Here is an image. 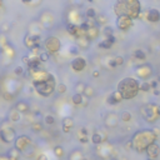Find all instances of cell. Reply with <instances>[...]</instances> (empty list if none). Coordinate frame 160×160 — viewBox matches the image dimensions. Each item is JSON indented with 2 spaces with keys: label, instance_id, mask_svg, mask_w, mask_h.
<instances>
[{
  "label": "cell",
  "instance_id": "6da1fadb",
  "mask_svg": "<svg viewBox=\"0 0 160 160\" xmlns=\"http://www.w3.org/2000/svg\"><path fill=\"white\" fill-rule=\"evenodd\" d=\"M29 74L33 80V87L39 95L44 98L50 96L56 89L58 85L55 83L54 75L51 73H48L43 68L36 69V70H29Z\"/></svg>",
  "mask_w": 160,
  "mask_h": 160
},
{
  "label": "cell",
  "instance_id": "7a4b0ae2",
  "mask_svg": "<svg viewBox=\"0 0 160 160\" xmlns=\"http://www.w3.org/2000/svg\"><path fill=\"white\" fill-rule=\"evenodd\" d=\"M114 12L118 16H128L134 19L141 15V4L139 0H116L114 4Z\"/></svg>",
  "mask_w": 160,
  "mask_h": 160
},
{
  "label": "cell",
  "instance_id": "3957f363",
  "mask_svg": "<svg viewBox=\"0 0 160 160\" xmlns=\"http://www.w3.org/2000/svg\"><path fill=\"white\" fill-rule=\"evenodd\" d=\"M116 90L120 93L123 99L130 100V99H134L139 94L140 84L134 78H124L118 83V89Z\"/></svg>",
  "mask_w": 160,
  "mask_h": 160
},
{
  "label": "cell",
  "instance_id": "277c9868",
  "mask_svg": "<svg viewBox=\"0 0 160 160\" xmlns=\"http://www.w3.org/2000/svg\"><path fill=\"white\" fill-rule=\"evenodd\" d=\"M156 134L153 130H141L133 136V148L138 153L146 151L148 146L156 141Z\"/></svg>",
  "mask_w": 160,
  "mask_h": 160
},
{
  "label": "cell",
  "instance_id": "5b68a950",
  "mask_svg": "<svg viewBox=\"0 0 160 160\" xmlns=\"http://www.w3.org/2000/svg\"><path fill=\"white\" fill-rule=\"evenodd\" d=\"M141 114H143V116L145 118V120L148 123H154L159 118L158 105L156 104H146V105H144L141 108Z\"/></svg>",
  "mask_w": 160,
  "mask_h": 160
},
{
  "label": "cell",
  "instance_id": "8992f818",
  "mask_svg": "<svg viewBox=\"0 0 160 160\" xmlns=\"http://www.w3.org/2000/svg\"><path fill=\"white\" fill-rule=\"evenodd\" d=\"M44 48H45V51H48L50 55H53L60 50L61 43L56 36H49V38H46V40L44 43Z\"/></svg>",
  "mask_w": 160,
  "mask_h": 160
},
{
  "label": "cell",
  "instance_id": "52a82bcc",
  "mask_svg": "<svg viewBox=\"0 0 160 160\" xmlns=\"http://www.w3.org/2000/svg\"><path fill=\"white\" fill-rule=\"evenodd\" d=\"M24 45L30 50L40 48V35H33L30 33L26 34L24 38Z\"/></svg>",
  "mask_w": 160,
  "mask_h": 160
},
{
  "label": "cell",
  "instance_id": "ba28073f",
  "mask_svg": "<svg viewBox=\"0 0 160 160\" xmlns=\"http://www.w3.org/2000/svg\"><path fill=\"white\" fill-rule=\"evenodd\" d=\"M133 24H134V21L131 18H128V16H118L116 18V28L120 31H128L133 26Z\"/></svg>",
  "mask_w": 160,
  "mask_h": 160
},
{
  "label": "cell",
  "instance_id": "9c48e42d",
  "mask_svg": "<svg viewBox=\"0 0 160 160\" xmlns=\"http://www.w3.org/2000/svg\"><path fill=\"white\" fill-rule=\"evenodd\" d=\"M136 75L140 78V79H143V80H146V79H149L150 76H151V74H153V68H151V65H149V64H141V65H139L138 68H136Z\"/></svg>",
  "mask_w": 160,
  "mask_h": 160
},
{
  "label": "cell",
  "instance_id": "30bf717a",
  "mask_svg": "<svg viewBox=\"0 0 160 160\" xmlns=\"http://www.w3.org/2000/svg\"><path fill=\"white\" fill-rule=\"evenodd\" d=\"M54 23H55V18L54 15L50 13V12H44L41 15H40V24L45 28V29H50L54 26Z\"/></svg>",
  "mask_w": 160,
  "mask_h": 160
},
{
  "label": "cell",
  "instance_id": "8fae6325",
  "mask_svg": "<svg viewBox=\"0 0 160 160\" xmlns=\"http://www.w3.org/2000/svg\"><path fill=\"white\" fill-rule=\"evenodd\" d=\"M70 66L71 69L75 71V73H80V71H83L87 66V60L83 58V56H76L71 60L70 63Z\"/></svg>",
  "mask_w": 160,
  "mask_h": 160
},
{
  "label": "cell",
  "instance_id": "7c38bea8",
  "mask_svg": "<svg viewBox=\"0 0 160 160\" xmlns=\"http://www.w3.org/2000/svg\"><path fill=\"white\" fill-rule=\"evenodd\" d=\"M0 138H2V140L4 143H10V141L16 140L15 131L12 128H2V131H0Z\"/></svg>",
  "mask_w": 160,
  "mask_h": 160
},
{
  "label": "cell",
  "instance_id": "4fadbf2b",
  "mask_svg": "<svg viewBox=\"0 0 160 160\" xmlns=\"http://www.w3.org/2000/svg\"><path fill=\"white\" fill-rule=\"evenodd\" d=\"M30 143H31V140L29 136L21 135L19 138H16V140H15V149H18L19 151H25V149L29 148Z\"/></svg>",
  "mask_w": 160,
  "mask_h": 160
},
{
  "label": "cell",
  "instance_id": "5bb4252c",
  "mask_svg": "<svg viewBox=\"0 0 160 160\" xmlns=\"http://www.w3.org/2000/svg\"><path fill=\"white\" fill-rule=\"evenodd\" d=\"M66 30H68V33L70 34V35H73L75 39L76 38H79V36H83V35H85V31H84V29L82 28V25H75V24H68L66 25Z\"/></svg>",
  "mask_w": 160,
  "mask_h": 160
},
{
  "label": "cell",
  "instance_id": "9a60e30c",
  "mask_svg": "<svg viewBox=\"0 0 160 160\" xmlns=\"http://www.w3.org/2000/svg\"><path fill=\"white\" fill-rule=\"evenodd\" d=\"M2 55H3V59L5 61H10L12 63V60L15 58V49L13 48L12 44H8L7 46L2 48Z\"/></svg>",
  "mask_w": 160,
  "mask_h": 160
},
{
  "label": "cell",
  "instance_id": "2e32d148",
  "mask_svg": "<svg viewBox=\"0 0 160 160\" xmlns=\"http://www.w3.org/2000/svg\"><path fill=\"white\" fill-rule=\"evenodd\" d=\"M146 155H148V159H150V160H156V158L159 156V154H160V148H159V145L156 144V143H153L151 145H149L148 146V149H146Z\"/></svg>",
  "mask_w": 160,
  "mask_h": 160
},
{
  "label": "cell",
  "instance_id": "e0dca14e",
  "mask_svg": "<svg viewBox=\"0 0 160 160\" xmlns=\"http://www.w3.org/2000/svg\"><path fill=\"white\" fill-rule=\"evenodd\" d=\"M69 23L70 24H75V25H79V23H80V25H82L84 21H83V18H82V14H80L79 12H76V10H71V12H69Z\"/></svg>",
  "mask_w": 160,
  "mask_h": 160
},
{
  "label": "cell",
  "instance_id": "ac0fdd59",
  "mask_svg": "<svg viewBox=\"0 0 160 160\" xmlns=\"http://www.w3.org/2000/svg\"><path fill=\"white\" fill-rule=\"evenodd\" d=\"M146 19L150 23H158L160 21V12L155 8H151L146 12Z\"/></svg>",
  "mask_w": 160,
  "mask_h": 160
},
{
  "label": "cell",
  "instance_id": "d6986e66",
  "mask_svg": "<svg viewBox=\"0 0 160 160\" xmlns=\"http://www.w3.org/2000/svg\"><path fill=\"white\" fill-rule=\"evenodd\" d=\"M99 34H100V29H99V26H98V25L92 26V28H89V29L85 31V35H87V38H88L90 41H93V40L98 39Z\"/></svg>",
  "mask_w": 160,
  "mask_h": 160
},
{
  "label": "cell",
  "instance_id": "ffe728a7",
  "mask_svg": "<svg viewBox=\"0 0 160 160\" xmlns=\"http://www.w3.org/2000/svg\"><path fill=\"white\" fill-rule=\"evenodd\" d=\"M121 100H123V96L120 95V93H119L118 90L114 92V93H111V94L106 98V103L110 104V105H116V104H119Z\"/></svg>",
  "mask_w": 160,
  "mask_h": 160
},
{
  "label": "cell",
  "instance_id": "44dd1931",
  "mask_svg": "<svg viewBox=\"0 0 160 160\" xmlns=\"http://www.w3.org/2000/svg\"><path fill=\"white\" fill-rule=\"evenodd\" d=\"M90 43H92V41L87 38V35H83V36L76 38V45H78V48H80V49H88L89 45H90Z\"/></svg>",
  "mask_w": 160,
  "mask_h": 160
},
{
  "label": "cell",
  "instance_id": "7402d4cb",
  "mask_svg": "<svg viewBox=\"0 0 160 160\" xmlns=\"http://www.w3.org/2000/svg\"><path fill=\"white\" fill-rule=\"evenodd\" d=\"M115 43V36L111 35V36H106L101 43H99V48L101 49H110Z\"/></svg>",
  "mask_w": 160,
  "mask_h": 160
},
{
  "label": "cell",
  "instance_id": "603a6c76",
  "mask_svg": "<svg viewBox=\"0 0 160 160\" xmlns=\"http://www.w3.org/2000/svg\"><path fill=\"white\" fill-rule=\"evenodd\" d=\"M15 109H16L18 111H20V113L25 114V113H29V110H30V105H29L26 101L20 100V101H18V103H16Z\"/></svg>",
  "mask_w": 160,
  "mask_h": 160
},
{
  "label": "cell",
  "instance_id": "cb8c5ba5",
  "mask_svg": "<svg viewBox=\"0 0 160 160\" xmlns=\"http://www.w3.org/2000/svg\"><path fill=\"white\" fill-rule=\"evenodd\" d=\"M74 126V121H73V119L71 118H65L64 120H63V131L64 133H70V130H71V128Z\"/></svg>",
  "mask_w": 160,
  "mask_h": 160
},
{
  "label": "cell",
  "instance_id": "d4e9b609",
  "mask_svg": "<svg viewBox=\"0 0 160 160\" xmlns=\"http://www.w3.org/2000/svg\"><path fill=\"white\" fill-rule=\"evenodd\" d=\"M71 101H73L74 105H82L83 101H84V95L83 94H79V93H75L71 96Z\"/></svg>",
  "mask_w": 160,
  "mask_h": 160
},
{
  "label": "cell",
  "instance_id": "484cf974",
  "mask_svg": "<svg viewBox=\"0 0 160 160\" xmlns=\"http://www.w3.org/2000/svg\"><path fill=\"white\" fill-rule=\"evenodd\" d=\"M105 121H106L108 125H110V128L116 126V125H118V116H116L115 114H109Z\"/></svg>",
  "mask_w": 160,
  "mask_h": 160
},
{
  "label": "cell",
  "instance_id": "4316f807",
  "mask_svg": "<svg viewBox=\"0 0 160 160\" xmlns=\"http://www.w3.org/2000/svg\"><path fill=\"white\" fill-rule=\"evenodd\" d=\"M95 21H96V24H98V25H106V23H108V16H106L105 14L100 13V14H98V15H96Z\"/></svg>",
  "mask_w": 160,
  "mask_h": 160
},
{
  "label": "cell",
  "instance_id": "83f0119b",
  "mask_svg": "<svg viewBox=\"0 0 160 160\" xmlns=\"http://www.w3.org/2000/svg\"><path fill=\"white\" fill-rule=\"evenodd\" d=\"M20 111H18L15 108L14 109H12L10 110V113H9V119H10V121H18L19 119H20Z\"/></svg>",
  "mask_w": 160,
  "mask_h": 160
},
{
  "label": "cell",
  "instance_id": "f1b7e54d",
  "mask_svg": "<svg viewBox=\"0 0 160 160\" xmlns=\"http://www.w3.org/2000/svg\"><path fill=\"white\" fill-rule=\"evenodd\" d=\"M18 158H19V150L18 149L13 148L8 151V159L9 160H18Z\"/></svg>",
  "mask_w": 160,
  "mask_h": 160
},
{
  "label": "cell",
  "instance_id": "f546056e",
  "mask_svg": "<svg viewBox=\"0 0 160 160\" xmlns=\"http://www.w3.org/2000/svg\"><path fill=\"white\" fill-rule=\"evenodd\" d=\"M134 58L136 59V60H145L146 59V54L141 50V49H136L135 51H134Z\"/></svg>",
  "mask_w": 160,
  "mask_h": 160
},
{
  "label": "cell",
  "instance_id": "4dcf8cb0",
  "mask_svg": "<svg viewBox=\"0 0 160 160\" xmlns=\"http://www.w3.org/2000/svg\"><path fill=\"white\" fill-rule=\"evenodd\" d=\"M103 136H101V134H99V133H94L93 134V136H92V141H93V144H95V145H99V144H101L103 143Z\"/></svg>",
  "mask_w": 160,
  "mask_h": 160
},
{
  "label": "cell",
  "instance_id": "1f68e13d",
  "mask_svg": "<svg viewBox=\"0 0 160 160\" xmlns=\"http://www.w3.org/2000/svg\"><path fill=\"white\" fill-rule=\"evenodd\" d=\"M85 15H87V18H88V19H95V18H96V15H98V13L95 12V9H94V8H89V9H87Z\"/></svg>",
  "mask_w": 160,
  "mask_h": 160
},
{
  "label": "cell",
  "instance_id": "d6a6232c",
  "mask_svg": "<svg viewBox=\"0 0 160 160\" xmlns=\"http://www.w3.org/2000/svg\"><path fill=\"white\" fill-rule=\"evenodd\" d=\"M80 133H82V135L79 134V140L82 141V143H88L89 139H88V136H87V134H88V133H87V129L83 128L82 130H80Z\"/></svg>",
  "mask_w": 160,
  "mask_h": 160
},
{
  "label": "cell",
  "instance_id": "836d02e7",
  "mask_svg": "<svg viewBox=\"0 0 160 160\" xmlns=\"http://www.w3.org/2000/svg\"><path fill=\"white\" fill-rule=\"evenodd\" d=\"M120 120H121V121H125V123L130 121V120H131V114H130L129 111H123V113L120 114Z\"/></svg>",
  "mask_w": 160,
  "mask_h": 160
},
{
  "label": "cell",
  "instance_id": "e575fe53",
  "mask_svg": "<svg viewBox=\"0 0 160 160\" xmlns=\"http://www.w3.org/2000/svg\"><path fill=\"white\" fill-rule=\"evenodd\" d=\"M85 88H87V85L84 84V83H78L76 84V87H75V90H76V93H79V94H84V92H85Z\"/></svg>",
  "mask_w": 160,
  "mask_h": 160
},
{
  "label": "cell",
  "instance_id": "d590c367",
  "mask_svg": "<svg viewBox=\"0 0 160 160\" xmlns=\"http://www.w3.org/2000/svg\"><path fill=\"white\" fill-rule=\"evenodd\" d=\"M150 89H151V84L149 83V82H143L141 84H140V92H150Z\"/></svg>",
  "mask_w": 160,
  "mask_h": 160
},
{
  "label": "cell",
  "instance_id": "8d00e7d4",
  "mask_svg": "<svg viewBox=\"0 0 160 160\" xmlns=\"http://www.w3.org/2000/svg\"><path fill=\"white\" fill-rule=\"evenodd\" d=\"M85 98H92L93 95H94V89L92 88V87H89V85H87V88H85V92H84V94H83Z\"/></svg>",
  "mask_w": 160,
  "mask_h": 160
},
{
  "label": "cell",
  "instance_id": "74e56055",
  "mask_svg": "<svg viewBox=\"0 0 160 160\" xmlns=\"http://www.w3.org/2000/svg\"><path fill=\"white\" fill-rule=\"evenodd\" d=\"M103 34L105 35V38H106V36H111V35H113V28L105 25L104 29H103Z\"/></svg>",
  "mask_w": 160,
  "mask_h": 160
},
{
  "label": "cell",
  "instance_id": "f35d334b",
  "mask_svg": "<svg viewBox=\"0 0 160 160\" xmlns=\"http://www.w3.org/2000/svg\"><path fill=\"white\" fill-rule=\"evenodd\" d=\"M39 58H40L41 63H45V61H48V60H49L50 54H49L48 51H41V53H40V55H39Z\"/></svg>",
  "mask_w": 160,
  "mask_h": 160
},
{
  "label": "cell",
  "instance_id": "ab89813d",
  "mask_svg": "<svg viewBox=\"0 0 160 160\" xmlns=\"http://www.w3.org/2000/svg\"><path fill=\"white\" fill-rule=\"evenodd\" d=\"M44 120H45V124H46V125H53V124L55 123V118H54L53 115H46V116L44 118Z\"/></svg>",
  "mask_w": 160,
  "mask_h": 160
},
{
  "label": "cell",
  "instance_id": "60d3db41",
  "mask_svg": "<svg viewBox=\"0 0 160 160\" xmlns=\"http://www.w3.org/2000/svg\"><path fill=\"white\" fill-rule=\"evenodd\" d=\"M54 154H55L58 158H61V156L64 155L63 148H61V146H55V148H54Z\"/></svg>",
  "mask_w": 160,
  "mask_h": 160
},
{
  "label": "cell",
  "instance_id": "b9f144b4",
  "mask_svg": "<svg viewBox=\"0 0 160 160\" xmlns=\"http://www.w3.org/2000/svg\"><path fill=\"white\" fill-rule=\"evenodd\" d=\"M56 92H58L59 94H64V93L66 92V85L63 84V83H60V84L56 87Z\"/></svg>",
  "mask_w": 160,
  "mask_h": 160
},
{
  "label": "cell",
  "instance_id": "7bdbcfd3",
  "mask_svg": "<svg viewBox=\"0 0 160 160\" xmlns=\"http://www.w3.org/2000/svg\"><path fill=\"white\" fill-rule=\"evenodd\" d=\"M0 40H2V41H0V43H2V48H4V46H7L9 43H8V38H7V35L3 33L2 35H0Z\"/></svg>",
  "mask_w": 160,
  "mask_h": 160
},
{
  "label": "cell",
  "instance_id": "ee69618b",
  "mask_svg": "<svg viewBox=\"0 0 160 160\" xmlns=\"http://www.w3.org/2000/svg\"><path fill=\"white\" fill-rule=\"evenodd\" d=\"M31 129H33L34 131H40V130L43 129V126H41L40 121H35V123H33V125H31Z\"/></svg>",
  "mask_w": 160,
  "mask_h": 160
},
{
  "label": "cell",
  "instance_id": "f6af8a7d",
  "mask_svg": "<svg viewBox=\"0 0 160 160\" xmlns=\"http://www.w3.org/2000/svg\"><path fill=\"white\" fill-rule=\"evenodd\" d=\"M114 59H115L116 66H119V65H123V64H124V58H123V56H119V55H118V56H115Z\"/></svg>",
  "mask_w": 160,
  "mask_h": 160
},
{
  "label": "cell",
  "instance_id": "bcb514c9",
  "mask_svg": "<svg viewBox=\"0 0 160 160\" xmlns=\"http://www.w3.org/2000/svg\"><path fill=\"white\" fill-rule=\"evenodd\" d=\"M14 73H15V75H23L24 69H23L21 66H16V68L14 69Z\"/></svg>",
  "mask_w": 160,
  "mask_h": 160
},
{
  "label": "cell",
  "instance_id": "7dc6e473",
  "mask_svg": "<svg viewBox=\"0 0 160 160\" xmlns=\"http://www.w3.org/2000/svg\"><path fill=\"white\" fill-rule=\"evenodd\" d=\"M3 96H4L5 100H12V99H13V94H9V93L5 92V90L3 92Z\"/></svg>",
  "mask_w": 160,
  "mask_h": 160
},
{
  "label": "cell",
  "instance_id": "c3c4849f",
  "mask_svg": "<svg viewBox=\"0 0 160 160\" xmlns=\"http://www.w3.org/2000/svg\"><path fill=\"white\" fill-rule=\"evenodd\" d=\"M69 50H70V53H71V54H74V55H76V54H78V48H76V46H71Z\"/></svg>",
  "mask_w": 160,
  "mask_h": 160
},
{
  "label": "cell",
  "instance_id": "681fc988",
  "mask_svg": "<svg viewBox=\"0 0 160 160\" xmlns=\"http://www.w3.org/2000/svg\"><path fill=\"white\" fill-rule=\"evenodd\" d=\"M109 66H111V68H115L116 66V63H115V59L114 58L109 60Z\"/></svg>",
  "mask_w": 160,
  "mask_h": 160
},
{
  "label": "cell",
  "instance_id": "f907efd6",
  "mask_svg": "<svg viewBox=\"0 0 160 160\" xmlns=\"http://www.w3.org/2000/svg\"><path fill=\"white\" fill-rule=\"evenodd\" d=\"M158 83H159L158 80H154V82H150V84H151V89H154V90H155V88L158 87Z\"/></svg>",
  "mask_w": 160,
  "mask_h": 160
},
{
  "label": "cell",
  "instance_id": "816d5d0a",
  "mask_svg": "<svg viewBox=\"0 0 160 160\" xmlns=\"http://www.w3.org/2000/svg\"><path fill=\"white\" fill-rule=\"evenodd\" d=\"M99 75H100V71H98V70H94V71H93V76H94V78H98Z\"/></svg>",
  "mask_w": 160,
  "mask_h": 160
},
{
  "label": "cell",
  "instance_id": "f5cc1de1",
  "mask_svg": "<svg viewBox=\"0 0 160 160\" xmlns=\"http://www.w3.org/2000/svg\"><path fill=\"white\" fill-rule=\"evenodd\" d=\"M9 29V25L8 24H3V31H8Z\"/></svg>",
  "mask_w": 160,
  "mask_h": 160
},
{
  "label": "cell",
  "instance_id": "db71d44e",
  "mask_svg": "<svg viewBox=\"0 0 160 160\" xmlns=\"http://www.w3.org/2000/svg\"><path fill=\"white\" fill-rule=\"evenodd\" d=\"M38 160H46V156L45 155H39L38 156Z\"/></svg>",
  "mask_w": 160,
  "mask_h": 160
},
{
  "label": "cell",
  "instance_id": "11a10c76",
  "mask_svg": "<svg viewBox=\"0 0 160 160\" xmlns=\"http://www.w3.org/2000/svg\"><path fill=\"white\" fill-rule=\"evenodd\" d=\"M21 2H23L24 4H30V3L33 2V0H21Z\"/></svg>",
  "mask_w": 160,
  "mask_h": 160
},
{
  "label": "cell",
  "instance_id": "9f6ffc18",
  "mask_svg": "<svg viewBox=\"0 0 160 160\" xmlns=\"http://www.w3.org/2000/svg\"><path fill=\"white\" fill-rule=\"evenodd\" d=\"M154 94H155V95H159V94H160V93H159V92H158V90H156V89H155V90H154Z\"/></svg>",
  "mask_w": 160,
  "mask_h": 160
},
{
  "label": "cell",
  "instance_id": "6f0895ef",
  "mask_svg": "<svg viewBox=\"0 0 160 160\" xmlns=\"http://www.w3.org/2000/svg\"><path fill=\"white\" fill-rule=\"evenodd\" d=\"M158 114H159V116H160V105H158Z\"/></svg>",
  "mask_w": 160,
  "mask_h": 160
},
{
  "label": "cell",
  "instance_id": "680465c9",
  "mask_svg": "<svg viewBox=\"0 0 160 160\" xmlns=\"http://www.w3.org/2000/svg\"><path fill=\"white\" fill-rule=\"evenodd\" d=\"M110 160H118L116 158H110Z\"/></svg>",
  "mask_w": 160,
  "mask_h": 160
},
{
  "label": "cell",
  "instance_id": "91938a15",
  "mask_svg": "<svg viewBox=\"0 0 160 160\" xmlns=\"http://www.w3.org/2000/svg\"><path fill=\"white\" fill-rule=\"evenodd\" d=\"M88 2H89V3H93V0H88Z\"/></svg>",
  "mask_w": 160,
  "mask_h": 160
},
{
  "label": "cell",
  "instance_id": "94428289",
  "mask_svg": "<svg viewBox=\"0 0 160 160\" xmlns=\"http://www.w3.org/2000/svg\"><path fill=\"white\" fill-rule=\"evenodd\" d=\"M158 82H160V76H159V79H158Z\"/></svg>",
  "mask_w": 160,
  "mask_h": 160
},
{
  "label": "cell",
  "instance_id": "6125c7cd",
  "mask_svg": "<svg viewBox=\"0 0 160 160\" xmlns=\"http://www.w3.org/2000/svg\"><path fill=\"white\" fill-rule=\"evenodd\" d=\"M0 2H3V0H0Z\"/></svg>",
  "mask_w": 160,
  "mask_h": 160
},
{
  "label": "cell",
  "instance_id": "be15d7a7",
  "mask_svg": "<svg viewBox=\"0 0 160 160\" xmlns=\"http://www.w3.org/2000/svg\"><path fill=\"white\" fill-rule=\"evenodd\" d=\"M148 160H150V159H148Z\"/></svg>",
  "mask_w": 160,
  "mask_h": 160
}]
</instances>
